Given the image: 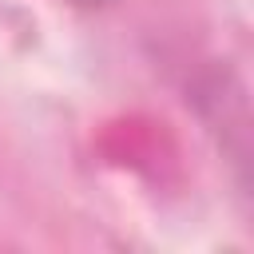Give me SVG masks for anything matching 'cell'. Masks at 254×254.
I'll list each match as a JSON object with an SVG mask.
<instances>
[{
	"instance_id": "6da1fadb",
	"label": "cell",
	"mask_w": 254,
	"mask_h": 254,
	"mask_svg": "<svg viewBox=\"0 0 254 254\" xmlns=\"http://www.w3.org/2000/svg\"><path fill=\"white\" fill-rule=\"evenodd\" d=\"M67 4H79V8H107L111 0H67Z\"/></svg>"
}]
</instances>
